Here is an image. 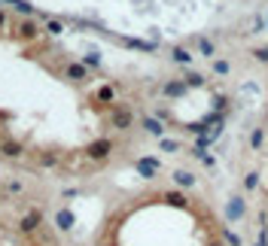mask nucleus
<instances>
[{"label": "nucleus", "mask_w": 268, "mask_h": 246, "mask_svg": "<svg viewBox=\"0 0 268 246\" xmlns=\"http://www.w3.org/2000/svg\"><path fill=\"white\" fill-rule=\"evenodd\" d=\"M43 30H46L49 37H61V33H64V24H61L58 18H46V24H43Z\"/></svg>", "instance_id": "3"}, {"label": "nucleus", "mask_w": 268, "mask_h": 246, "mask_svg": "<svg viewBox=\"0 0 268 246\" xmlns=\"http://www.w3.org/2000/svg\"><path fill=\"white\" fill-rule=\"evenodd\" d=\"M174 58H177V61H183V64H186V61H189V52H186V49H177V52H174Z\"/></svg>", "instance_id": "4"}, {"label": "nucleus", "mask_w": 268, "mask_h": 246, "mask_svg": "<svg viewBox=\"0 0 268 246\" xmlns=\"http://www.w3.org/2000/svg\"><path fill=\"white\" fill-rule=\"evenodd\" d=\"M88 246H238L226 216L195 195L186 170L171 186H150L116 201L92 228Z\"/></svg>", "instance_id": "1"}, {"label": "nucleus", "mask_w": 268, "mask_h": 246, "mask_svg": "<svg viewBox=\"0 0 268 246\" xmlns=\"http://www.w3.org/2000/svg\"><path fill=\"white\" fill-rule=\"evenodd\" d=\"M61 222L37 198L24 195V183L9 180L0 189V246H67Z\"/></svg>", "instance_id": "2"}, {"label": "nucleus", "mask_w": 268, "mask_h": 246, "mask_svg": "<svg viewBox=\"0 0 268 246\" xmlns=\"http://www.w3.org/2000/svg\"><path fill=\"white\" fill-rule=\"evenodd\" d=\"M256 58H259V61H268V49H259V52H256Z\"/></svg>", "instance_id": "5"}]
</instances>
